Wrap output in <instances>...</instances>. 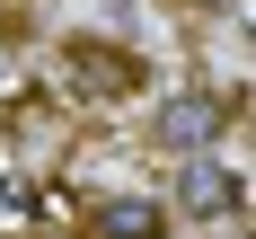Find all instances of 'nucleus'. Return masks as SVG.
Instances as JSON below:
<instances>
[{
	"mask_svg": "<svg viewBox=\"0 0 256 239\" xmlns=\"http://www.w3.org/2000/svg\"><path fill=\"white\" fill-rule=\"evenodd\" d=\"M26 221H36V204H18V195H0V239H18Z\"/></svg>",
	"mask_w": 256,
	"mask_h": 239,
	"instance_id": "obj_5",
	"label": "nucleus"
},
{
	"mask_svg": "<svg viewBox=\"0 0 256 239\" xmlns=\"http://www.w3.org/2000/svg\"><path fill=\"white\" fill-rule=\"evenodd\" d=\"M221 124H230V106L212 98L204 80H194V89H177V98H159V115H150V142L168 159H204L212 142H221Z\"/></svg>",
	"mask_w": 256,
	"mask_h": 239,
	"instance_id": "obj_1",
	"label": "nucleus"
},
{
	"mask_svg": "<svg viewBox=\"0 0 256 239\" xmlns=\"http://www.w3.org/2000/svg\"><path fill=\"white\" fill-rule=\"evenodd\" d=\"M62 71H71L88 98H124V89H142V62H132L124 45H62Z\"/></svg>",
	"mask_w": 256,
	"mask_h": 239,
	"instance_id": "obj_3",
	"label": "nucleus"
},
{
	"mask_svg": "<svg viewBox=\"0 0 256 239\" xmlns=\"http://www.w3.org/2000/svg\"><path fill=\"white\" fill-rule=\"evenodd\" d=\"M238 204H248V195H238V177H230V159H221V151L177 159V195H168L177 221H230Z\"/></svg>",
	"mask_w": 256,
	"mask_h": 239,
	"instance_id": "obj_2",
	"label": "nucleus"
},
{
	"mask_svg": "<svg viewBox=\"0 0 256 239\" xmlns=\"http://www.w3.org/2000/svg\"><path fill=\"white\" fill-rule=\"evenodd\" d=\"M88 239H168V204L159 195H106V204H88Z\"/></svg>",
	"mask_w": 256,
	"mask_h": 239,
	"instance_id": "obj_4",
	"label": "nucleus"
},
{
	"mask_svg": "<svg viewBox=\"0 0 256 239\" xmlns=\"http://www.w3.org/2000/svg\"><path fill=\"white\" fill-rule=\"evenodd\" d=\"M194 9H204V0H194Z\"/></svg>",
	"mask_w": 256,
	"mask_h": 239,
	"instance_id": "obj_6",
	"label": "nucleus"
}]
</instances>
